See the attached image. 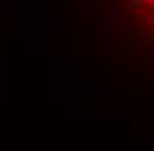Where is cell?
Wrapping results in <instances>:
<instances>
[{
	"label": "cell",
	"instance_id": "obj_1",
	"mask_svg": "<svg viewBox=\"0 0 154 151\" xmlns=\"http://www.w3.org/2000/svg\"><path fill=\"white\" fill-rule=\"evenodd\" d=\"M112 5L122 14V21L130 24L138 40L149 43L152 35V0H112Z\"/></svg>",
	"mask_w": 154,
	"mask_h": 151
}]
</instances>
